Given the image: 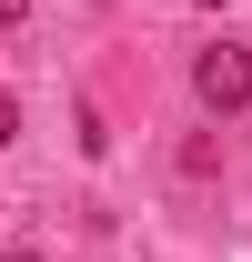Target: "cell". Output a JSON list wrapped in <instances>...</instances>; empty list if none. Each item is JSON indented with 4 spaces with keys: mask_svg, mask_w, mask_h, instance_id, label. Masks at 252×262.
<instances>
[{
    "mask_svg": "<svg viewBox=\"0 0 252 262\" xmlns=\"http://www.w3.org/2000/svg\"><path fill=\"white\" fill-rule=\"evenodd\" d=\"M192 101H202L212 121H242L252 111V51L242 40H202V51H192Z\"/></svg>",
    "mask_w": 252,
    "mask_h": 262,
    "instance_id": "cell-1",
    "label": "cell"
},
{
    "mask_svg": "<svg viewBox=\"0 0 252 262\" xmlns=\"http://www.w3.org/2000/svg\"><path fill=\"white\" fill-rule=\"evenodd\" d=\"M20 141V91H0V151Z\"/></svg>",
    "mask_w": 252,
    "mask_h": 262,
    "instance_id": "cell-2",
    "label": "cell"
},
{
    "mask_svg": "<svg viewBox=\"0 0 252 262\" xmlns=\"http://www.w3.org/2000/svg\"><path fill=\"white\" fill-rule=\"evenodd\" d=\"M20 20H31V0H0V31H20Z\"/></svg>",
    "mask_w": 252,
    "mask_h": 262,
    "instance_id": "cell-3",
    "label": "cell"
},
{
    "mask_svg": "<svg viewBox=\"0 0 252 262\" xmlns=\"http://www.w3.org/2000/svg\"><path fill=\"white\" fill-rule=\"evenodd\" d=\"M10 262H51V252H10Z\"/></svg>",
    "mask_w": 252,
    "mask_h": 262,
    "instance_id": "cell-4",
    "label": "cell"
},
{
    "mask_svg": "<svg viewBox=\"0 0 252 262\" xmlns=\"http://www.w3.org/2000/svg\"><path fill=\"white\" fill-rule=\"evenodd\" d=\"M202 10H222V0H202Z\"/></svg>",
    "mask_w": 252,
    "mask_h": 262,
    "instance_id": "cell-5",
    "label": "cell"
}]
</instances>
